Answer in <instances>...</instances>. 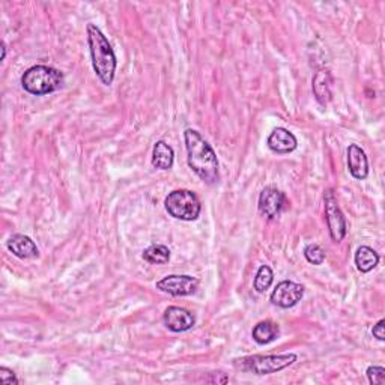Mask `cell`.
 I'll return each instance as SVG.
<instances>
[{"instance_id": "cell-1", "label": "cell", "mask_w": 385, "mask_h": 385, "mask_svg": "<svg viewBox=\"0 0 385 385\" xmlns=\"http://www.w3.org/2000/svg\"><path fill=\"white\" fill-rule=\"evenodd\" d=\"M184 140H186L190 169L204 182L215 184L220 178L219 160L211 145L196 130L191 128L184 132Z\"/></svg>"}, {"instance_id": "cell-3", "label": "cell", "mask_w": 385, "mask_h": 385, "mask_svg": "<svg viewBox=\"0 0 385 385\" xmlns=\"http://www.w3.org/2000/svg\"><path fill=\"white\" fill-rule=\"evenodd\" d=\"M21 86L32 95H47L63 86V74L46 65H35L21 75Z\"/></svg>"}, {"instance_id": "cell-18", "label": "cell", "mask_w": 385, "mask_h": 385, "mask_svg": "<svg viewBox=\"0 0 385 385\" xmlns=\"http://www.w3.org/2000/svg\"><path fill=\"white\" fill-rule=\"evenodd\" d=\"M144 259L148 264L164 265L170 261V250L163 244H154L145 250Z\"/></svg>"}, {"instance_id": "cell-10", "label": "cell", "mask_w": 385, "mask_h": 385, "mask_svg": "<svg viewBox=\"0 0 385 385\" xmlns=\"http://www.w3.org/2000/svg\"><path fill=\"white\" fill-rule=\"evenodd\" d=\"M163 322L166 328H169L173 333H184L191 330L196 324L195 316L187 308H182L178 306H170L166 308Z\"/></svg>"}, {"instance_id": "cell-21", "label": "cell", "mask_w": 385, "mask_h": 385, "mask_svg": "<svg viewBox=\"0 0 385 385\" xmlns=\"http://www.w3.org/2000/svg\"><path fill=\"white\" fill-rule=\"evenodd\" d=\"M366 373L367 378H369V382L373 385H381L385 382V369L382 366H371Z\"/></svg>"}, {"instance_id": "cell-13", "label": "cell", "mask_w": 385, "mask_h": 385, "mask_svg": "<svg viewBox=\"0 0 385 385\" xmlns=\"http://www.w3.org/2000/svg\"><path fill=\"white\" fill-rule=\"evenodd\" d=\"M6 247L14 256L20 259H33L39 256V250L35 242L26 235H20V233L12 235L6 242Z\"/></svg>"}, {"instance_id": "cell-24", "label": "cell", "mask_w": 385, "mask_h": 385, "mask_svg": "<svg viewBox=\"0 0 385 385\" xmlns=\"http://www.w3.org/2000/svg\"><path fill=\"white\" fill-rule=\"evenodd\" d=\"M5 57H6V47L5 43H2V61H5Z\"/></svg>"}, {"instance_id": "cell-11", "label": "cell", "mask_w": 385, "mask_h": 385, "mask_svg": "<svg viewBox=\"0 0 385 385\" xmlns=\"http://www.w3.org/2000/svg\"><path fill=\"white\" fill-rule=\"evenodd\" d=\"M298 146L297 137L286 128H275L268 137V148L275 154H289Z\"/></svg>"}, {"instance_id": "cell-20", "label": "cell", "mask_w": 385, "mask_h": 385, "mask_svg": "<svg viewBox=\"0 0 385 385\" xmlns=\"http://www.w3.org/2000/svg\"><path fill=\"white\" fill-rule=\"evenodd\" d=\"M304 256L307 259V262H310L313 265H322L325 261V252L321 246L317 244H308L304 248Z\"/></svg>"}, {"instance_id": "cell-19", "label": "cell", "mask_w": 385, "mask_h": 385, "mask_svg": "<svg viewBox=\"0 0 385 385\" xmlns=\"http://www.w3.org/2000/svg\"><path fill=\"white\" fill-rule=\"evenodd\" d=\"M274 282V273L268 265H262L259 268V271L255 277V289L259 294H264L266 289H270V286Z\"/></svg>"}, {"instance_id": "cell-14", "label": "cell", "mask_w": 385, "mask_h": 385, "mask_svg": "<svg viewBox=\"0 0 385 385\" xmlns=\"http://www.w3.org/2000/svg\"><path fill=\"white\" fill-rule=\"evenodd\" d=\"M313 94L316 97L317 101H319L322 106L328 104L331 101L333 97V77L331 74L326 70H321L315 74L313 77Z\"/></svg>"}, {"instance_id": "cell-23", "label": "cell", "mask_w": 385, "mask_h": 385, "mask_svg": "<svg viewBox=\"0 0 385 385\" xmlns=\"http://www.w3.org/2000/svg\"><path fill=\"white\" fill-rule=\"evenodd\" d=\"M372 334H373V337H376L381 342L385 340V321L384 319H381L378 324L373 326Z\"/></svg>"}, {"instance_id": "cell-8", "label": "cell", "mask_w": 385, "mask_h": 385, "mask_svg": "<svg viewBox=\"0 0 385 385\" xmlns=\"http://www.w3.org/2000/svg\"><path fill=\"white\" fill-rule=\"evenodd\" d=\"M288 200L284 192L275 187H266L259 196V211L268 220H274L282 214Z\"/></svg>"}, {"instance_id": "cell-17", "label": "cell", "mask_w": 385, "mask_h": 385, "mask_svg": "<svg viewBox=\"0 0 385 385\" xmlns=\"http://www.w3.org/2000/svg\"><path fill=\"white\" fill-rule=\"evenodd\" d=\"M378 264H379V255L376 253L373 248L367 246L358 247L355 253V265L358 268V271L371 273Z\"/></svg>"}, {"instance_id": "cell-22", "label": "cell", "mask_w": 385, "mask_h": 385, "mask_svg": "<svg viewBox=\"0 0 385 385\" xmlns=\"http://www.w3.org/2000/svg\"><path fill=\"white\" fill-rule=\"evenodd\" d=\"M0 379L5 385H17L19 384V379H17L15 373L11 369H6V367H0Z\"/></svg>"}, {"instance_id": "cell-12", "label": "cell", "mask_w": 385, "mask_h": 385, "mask_svg": "<svg viewBox=\"0 0 385 385\" xmlns=\"http://www.w3.org/2000/svg\"><path fill=\"white\" fill-rule=\"evenodd\" d=\"M348 167L355 179H366L369 175V161L366 152L358 145H349L348 148Z\"/></svg>"}, {"instance_id": "cell-15", "label": "cell", "mask_w": 385, "mask_h": 385, "mask_svg": "<svg viewBox=\"0 0 385 385\" xmlns=\"http://www.w3.org/2000/svg\"><path fill=\"white\" fill-rule=\"evenodd\" d=\"M175 161V152L172 146H169L166 141L160 140L154 145V152H152V166L155 169L160 170H169L172 169Z\"/></svg>"}, {"instance_id": "cell-2", "label": "cell", "mask_w": 385, "mask_h": 385, "mask_svg": "<svg viewBox=\"0 0 385 385\" xmlns=\"http://www.w3.org/2000/svg\"><path fill=\"white\" fill-rule=\"evenodd\" d=\"M86 32L94 71L106 86H110L116 72V56L113 48L108 43V39L104 37V33L95 24L89 23Z\"/></svg>"}, {"instance_id": "cell-7", "label": "cell", "mask_w": 385, "mask_h": 385, "mask_svg": "<svg viewBox=\"0 0 385 385\" xmlns=\"http://www.w3.org/2000/svg\"><path fill=\"white\" fill-rule=\"evenodd\" d=\"M155 288L173 297L192 295L199 288V280L191 275H167V277L157 282Z\"/></svg>"}, {"instance_id": "cell-16", "label": "cell", "mask_w": 385, "mask_h": 385, "mask_svg": "<svg viewBox=\"0 0 385 385\" xmlns=\"http://www.w3.org/2000/svg\"><path fill=\"white\" fill-rule=\"evenodd\" d=\"M253 340L259 345H268V343L274 342L279 336V325L271 321H262L259 322L253 331H252Z\"/></svg>"}, {"instance_id": "cell-4", "label": "cell", "mask_w": 385, "mask_h": 385, "mask_svg": "<svg viewBox=\"0 0 385 385\" xmlns=\"http://www.w3.org/2000/svg\"><path fill=\"white\" fill-rule=\"evenodd\" d=\"M297 362L295 354L280 355H253L242 359H237L235 366L242 372L255 375H271L277 373Z\"/></svg>"}, {"instance_id": "cell-9", "label": "cell", "mask_w": 385, "mask_h": 385, "mask_svg": "<svg viewBox=\"0 0 385 385\" xmlns=\"http://www.w3.org/2000/svg\"><path fill=\"white\" fill-rule=\"evenodd\" d=\"M303 295H304V288L301 286V284L290 280H283L273 290L271 303L282 308H289L297 306L301 301V298H303Z\"/></svg>"}, {"instance_id": "cell-5", "label": "cell", "mask_w": 385, "mask_h": 385, "mask_svg": "<svg viewBox=\"0 0 385 385\" xmlns=\"http://www.w3.org/2000/svg\"><path fill=\"white\" fill-rule=\"evenodd\" d=\"M166 209L173 219H178L182 221H192L197 220L200 215V200L196 196V192L190 190H175L169 192L166 197Z\"/></svg>"}, {"instance_id": "cell-6", "label": "cell", "mask_w": 385, "mask_h": 385, "mask_svg": "<svg viewBox=\"0 0 385 385\" xmlns=\"http://www.w3.org/2000/svg\"><path fill=\"white\" fill-rule=\"evenodd\" d=\"M324 202H325V219H326V224H328L330 235L334 242H340L346 235V221L333 190H326L324 192Z\"/></svg>"}]
</instances>
